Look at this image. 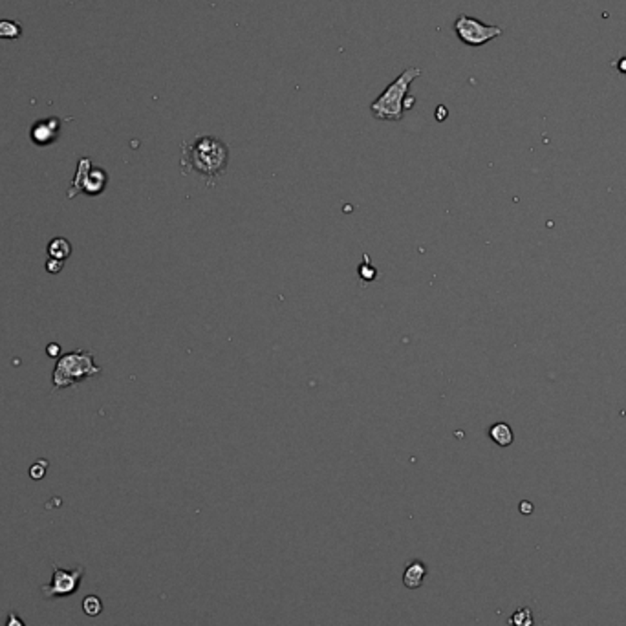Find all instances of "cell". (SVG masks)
<instances>
[{
    "mask_svg": "<svg viewBox=\"0 0 626 626\" xmlns=\"http://www.w3.org/2000/svg\"><path fill=\"white\" fill-rule=\"evenodd\" d=\"M44 472H46V462L35 463L33 467H31V478L33 480H41L44 477Z\"/></svg>",
    "mask_w": 626,
    "mask_h": 626,
    "instance_id": "9a60e30c",
    "label": "cell"
},
{
    "mask_svg": "<svg viewBox=\"0 0 626 626\" xmlns=\"http://www.w3.org/2000/svg\"><path fill=\"white\" fill-rule=\"evenodd\" d=\"M85 577V566H75L73 570H65L53 564V573L50 584L41 588V592L46 599H60V597L75 595L81 588V580Z\"/></svg>",
    "mask_w": 626,
    "mask_h": 626,
    "instance_id": "5b68a950",
    "label": "cell"
},
{
    "mask_svg": "<svg viewBox=\"0 0 626 626\" xmlns=\"http://www.w3.org/2000/svg\"><path fill=\"white\" fill-rule=\"evenodd\" d=\"M455 31L458 35V39L467 46H484L489 41L497 39L504 33V30L500 26H491V24H484L482 21L474 17H469V15H460L455 21Z\"/></svg>",
    "mask_w": 626,
    "mask_h": 626,
    "instance_id": "277c9868",
    "label": "cell"
},
{
    "mask_svg": "<svg viewBox=\"0 0 626 626\" xmlns=\"http://www.w3.org/2000/svg\"><path fill=\"white\" fill-rule=\"evenodd\" d=\"M425 575H427V566L421 561H412L403 571V584L408 590H416L423 584Z\"/></svg>",
    "mask_w": 626,
    "mask_h": 626,
    "instance_id": "52a82bcc",
    "label": "cell"
},
{
    "mask_svg": "<svg viewBox=\"0 0 626 626\" xmlns=\"http://www.w3.org/2000/svg\"><path fill=\"white\" fill-rule=\"evenodd\" d=\"M229 147L215 136H200L181 147V167L207 180H216L228 169Z\"/></svg>",
    "mask_w": 626,
    "mask_h": 626,
    "instance_id": "6da1fadb",
    "label": "cell"
},
{
    "mask_svg": "<svg viewBox=\"0 0 626 626\" xmlns=\"http://www.w3.org/2000/svg\"><path fill=\"white\" fill-rule=\"evenodd\" d=\"M489 436H491V440H493V442L500 447H507V445H511V442H513V430H511L509 425H506V423L493 425L489 430Z\"/></svg>",
    "mask_w": 626,
    "mask_h": 626,
    "instance_id": "9c48e42d",
    "label": "cell"
},
{
    "mask_svg": "<svg viewBox=\"0 0 626 626\" xmlns=\"http://www.w3.org/2000/svg\"><path fill=\"white\" fill-rule=\"evenodd\" d=\"M105 184H107V174L99 169H88L85 176V184H83L81 191H86L88 194H97L105 189Z\"/></svg>",
    "mask_w": 626,
    "mask_h": 626,
    "instance_id": "ba28073f",
    "label": "cell"
},
{
    "mask_svg": "<svg viewBox=\"0 0 626 626\" xmlns=\"http://www.w3.org/2000/svg\"><path fill=\"white\" fill-rule=\"evenodd\" d=\"M4 626H26V622H24V619H22L17 612H9L8 615H6Z\"/></svg>",
    "mask_w": 626,
    "mask_h": 626,
    "instance_id": "5bb4252c",
    "label": "cell"
},
{
    "mask_svg": "<svg viewBox=\"0 0 626 626\" xmlns=\"http://www.w3.org/2000/svg\"><path fill=\"white\" fill-rule=\"evenodd\" d=\"M22 35V28L15 21H0V39H18Z\"/></svg>",
    "mask_w": 626,
    "mask_h": 626,
    "instance_id": "7c38bea8",
    "label": "cell"
},
{
    "mask_svg": "<svg viewBox=\"0 0 626 626\" xmlns=\"http://www.w3.org/2000/svg\"><path fill=\"white\" fill-rule=\"evenodd\" d=\"M617 68H619V72L626 73V57H622V59H621V60H619Z\"/></svg>",
    "mask_w": 626,
    "mask_h": 626,
    "instance_id": "e0dca14e",
    "label": "cell"
},
{
    "mask_svg": "<svg viewBox=\"0 0 626 626\" xmlns=\"http://www.w3.org/2000/svg\"><path fill=\"white\" fill-rule=\"evenodd\" d=\"M48 253L52 255V258H59V260L63 262L70 253H72V245L68 244L66 238H53L52 244L48 245Z\"/></svg>",
    "mask_w": 626,
    "mask_h": 626,
    "instance_id": "30bf717a",
    "label": "cell"
},
{
    "mask_svg": "<svg viewBox=\"0 0 626 626\" xmlns=\"http://www.w3.org/2000/svg\"><path fill=\"white\" fill-rule=\"evenodd\" d=\"M421 75L420 68H407L401 72L398 79L392 85H388L383 90L370 107L372 116L379 121H401L405 112V101L408 97V88L412 81Z\"/></svg>",
    "mask_w": 626,
    "mask_h": 626,
    "instance_id": "7a4b0ae2",
    "label": "cell"
},
{
    "mask_svg": "<svg viewBox=\"0 0 626 626\" xmlns=\"http://www.w3.org/2000/svg\"><path fill=\"white\" fill-rule=\"evenodd\" d=\"M57 129H59V121L57 120L41 121L31 130V139L37 145H48V143H52L57 137Z\"/></svg>",
    "mask_w": 626,
    "mask_h": 626,
    "instance_id": "8992f818",
    "label": "cell"
},
{
    "mask_svg": "<svg viewBox=\"0 0 626 626\" xmlns=\"http://www.w3.org/2000/svg\"><path fill=\"white\" fill-rule=\"evenodd\" d=\"M520 509H522V513L524 515H529V513H531V504L529 502H522V506H520Z\"/></svg>",
    "mask_w": 626,
    "mask_h": 626,
    "instance_id": "2e32d148",
    "label": "cell"
},
{
    "mask_svg": "<svg viewBox=\"0 0 626 626\" xmlns=\"http://www.w3.org/2000/svg\"><path fill=\"white\" fill-rule=\"evenodd\" d=\"M99 373L101 368L94 363V354L90 350H78V352L66 354L57 361L55 370H53V386L55 391H60Z\"/></svg>",
    "mask_w": 626,
    "mask_h": 626,
    "instance_id": "3957f363",
    "label": "cell"
},
{
    "mask_svg": "<svg viewBox=\"0 0 626 626\" xmlns=\"http://www.w3.org/2000/svg\"><path fill=\"white\" fill-rule=\"evenodd\" d=\"M509 622L513 626H533L535 625V617H533V612L529 608H520L511 615Z\"/></svg>",
    "mask_w": 626,
    "mask_h": 626,
    "instance_id": "4fadbf2b",
    "label": "cell"
},
{
    "mask_svg": "<svg viewBox=\"0 0 626 626\" xmlns=\"http://www.w3.org/2000/svg\"><path fill=\"white\" fill-rule=\"evenodd\" d=\"M48 354H59V346H57V344H52V346L48 348Z\"/></svg>",
    "mask_w": 626,
    "mask_h": 626,
    "instance_id": "ac0fdd59",
    "label": "cell"
},
{
    "mask_svg": "<svg viewBox=\"0 0 626 626\" xmlns=\"http://www.w3.org/2000/svg\"><path fill=\"white\" fill-rule=\"evenodd\" d=\"M81 608L88 617H99L103 613V600L97 595H86L81 603Z\"/></svg>",
    "mask_w": 626,
    "mask_h": 626,
    "instance_id": "8fae6325",
    "label": "cell"
}]
</instances>
